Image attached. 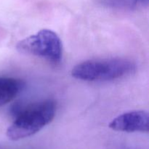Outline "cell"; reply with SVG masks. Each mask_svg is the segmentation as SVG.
<instances>
[{
  "instance_id": "1",
  "label": "cell",
  "mask_w": 149,
  "mask_h": 149,
  "mask_svg": "<svg viewBox=\"0 0 149 149\" xmlns=\"http://www.w3.org/2000/svg\"><path fill=\"white\" fill-rule=\"evenodd\" d=\"M56 109V103L52 100L30 105L19 111L7 129V136L12 141H18L37 133L53 120Z\"/></svg>"
},
{
  "instance_id": "2",
  "label": "cell",
  "mask_w": 149,
  "mask_h": 149,
  "mask_svg": "<svg viewBox=\"0 0 149 149\" xmlns=\"http://www.w3.org/2000/svg\"><path fill=\"white\" fill-rule=\"evenodd\" d=\"M136 64L124 58L88 60L73 68L71 75L77 79L88 81H104L118 79L133 74Z\"/></svg>"
},
{
  "instance_id": "3",
  "label": "cell",
  "mask_w": 149,
  "mask_h": 149,
  "mask_svg": "<svg viewBox=\"0 0 149 149\" xmlns=\"http://www.w3.org/2000/svg\"><path fill=\"white\" fill-rule=\"evenodd\" d=\"M16 48L22 53L39 57L54 65L61 63L63 44L58 34L50 29H42L20 40Z\"/></svg>"
},
{
  "instance_id": "4",
  "label": "cell",
  "mask_w": 149,
  "mask_h": 149,
  "mask_svg": "<svg viewBox=\"0 0 149 149\" xmlns=\"http://www.w3.org/2000/svg\"><path fill=\"white\" fill-rule=\"evenodd\" d=\"M113 130L125 132H148L149 115L145 111H133L122 113L113 119L109 125Z\"/></svg>"
},
{
  "instance_id": "5",
  "label": "cell",
  "mask_w": 149,
  "mask_h": 149,
  "mask_svg": "<svg viewBox=\"0 0 149 149\" xmlns=\"http://www.w3.org/2000/svg\"><path fill=\"white\" fill-rule=\"evenodd\" d=\"M24 87L21 79L13 77H0V107L14 100Z\"/></svg>"
},
{
  "instance_id": "6",
  "label": "cell",
  "mask_w": 149,
  "mask_h": 149,
  "mask_svg": "<svg viewBox=\"0 0 149 149\" xmlns=\"http://www.w3.org/2000/svg\"><path fill=\"white\" fill-rule=\"evenodd\" d=\"M149 0H98L103 6L122 10H136L148 5Z\"/></svg>"
}]
</instances>
